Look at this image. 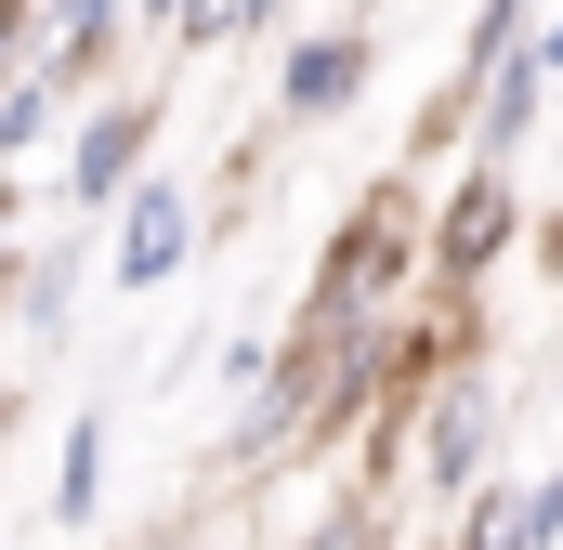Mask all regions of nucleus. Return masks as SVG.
<instances>
[{
    "label": "nucleus",
    "mask_w": 563,
    "mask_h": 550,
    "mask_svg": "<svg viewBox=\"0 0 563 550\" xmlns=\"http://www.w3.org/2000/svg\"><path fill=\"white\" fill-rule=\"evenodd\" d=\"M420 237H432V197L394 170V184H367L341 223H328V250H314V288H301V315L288 328H314V341H354V328H407L420 315Z\"/></svg>",
    "instance_id": "obj_1"
},
{
    "label": "nucleus",
    "mask_w": 563,
    "mask_h": 550,
    "mask_svg": "<svg viewBox=\"0 0 563 550\" xmlns=\"http://www.w3.org/2000/svg\"><path fill=\"white\" fill-rule=\"evenodd\" d=\"M498 432H511L498 367H485V354H472V367H445V381L420 394V419H407V485L445 498V512H472V498L498 485Z\"/></svg>",
    "instance_id": "obj_2"
},
{
    "label": "nucleus",
    "mask_w": 563,
    "mask_h": 550,
    "mask_svg": "<svg viewBox=\"0 0 563 550\" xmlns=\"http://www.w3.org/2000/svg\"><path fill=\"white\" fill-rule=\"evenodd\" d=\"M380 53H394V26H380V13L288 26V40H276V132H328V119H354V106L380 92Z\"/></svg>",
    "instance_id": "obj_3"
},
{
    "label": "nucleus",
    "mask_w": 563,
    "mask_h": 550,
    "mask_svg": "<svg viewBox=\"0 0 563 550\" xmlns=\"http://www.w3.org/2000/svg\"><path fill=\"white\" fill-rule=\"evenodd\" d=\"M511 237H525V184L511 170H459L445 197H432V237H420V288L445 315H472V288L511 263Z\"/></svg>",
    "instance_id": "obj_4"
},
{
    "label": "nucleus",
    "mask_w": 563,
    "mask_h": 550,
    "mask_svg": "<svg viewBox=\"0 0 563 550\" xmlns=\"http://www.w3.org/2000/svg\"><path fill=\"white\" fill-rule=\"evenodd\" d=\"M157 144H170V92H106V106H79V132H66V210L79 223H119L132 210V184L157 170Z\"/></svg>",
    "instance_id": "obj_5"
},
{
    "label": "nucleus",
    "mask_w": 563,
    "mask_h": 550,
    "mask_svg": "<svg viewBox=\"0 0 563 550\" xmlns=\"http://www.w3.org/2000/svg\"><path fill=\"white\" fill-rule=\"evenodd\" d=\"M184 263H197V184L144 170V184H132V210L106 223V288H119V301H157Z\"/></svg>",
    "instance_id": "obj_6"
},
{
    "label": "nucleus",
    "mask_w": 563,
    "mask_h": 550,
    "mask_svg": "<svg viewBox=\"0 0 563 550\" xmlns=\"http://www.w3.org/2000/svg\"><path fill=\"white\" fill-rule=\"evenodd\" d=\"M132 40H144V13H119V0H66V13L26 0V79H53L66 106H92V79H106Z\"/></svg>",
    "instance_id": "obj_7"
},
{
    "label": "nucleus",
    "mask_w": 563,
    "mask_h": 550,
    "mask_svg": "<svg viewBox=\"0 0 563 550\" xmlns=\"http://www.w3.org/2000/svg\"><path fill=\"white\" fill-rule=\"evenodd\" d=\"M445 550H563V459L551 472H498V485L445 525Z\"/></svg>",
    "instance_id": "obj_8"
},
{
    "label": "nucleus",
    "mask_w": 563,
    "mask_h": 550,
    "mask_svg": "<svg viewBox=\"0 0 563 550\" xmlns=\"http://www.w3.org/2000/svg\"><path fill=\"white\" fill-rule=\"evenodd\" d=\"M538 119H551V79H538V53L485 66V79H472V170H511Z\"/></svg>",
    "instance_id": "obj_9"
},
{
    "label": "nucleus",
    "mask_w": 563,
    "mask_h": 550,
    "mask_svg": "<svg viewBox=\"0 0 563 550\" xmlns=\"http://www.w3.org/2000/svg\"><path fill=\"white\" fill-rule=\"evenodd\" d=\"M144 40L157 53H276L288 13L276 0H170V13H144Z\"/></svg>",
    "instance_id": "obj_10"
},
{
    "label": "nucleus",
    "mask_w": 563,
    "mask_h": 550,
    "mask_svg": "<svg viewBox=\"0 0 563 550\" xmlns=\"http://www.w3.org/2000/svg\"><path fill=\"white\" fill-rule=\"evenodd\" d=\"M92 512H106V407H79V419H66V446H53V525L79 538Z\"/></svg>",
    "instance_id": "obj_11"
},
{
    "label": "nucleus",
    "mask_w": 563,
    "mask_h": 550,
    "mask_svg": "<svg viewBox=\"0 0 563 550\" xmlns=\"http://www.w3.org/2000/svg\"><path fill=\"white\" fill-rule=\"evenodd\" d=\"M66 132H79V106L53 79H0V170H26L40 144H66Z\"/></svg>",
    "instance_id": "obj_12"
},
{
    "label": "nucleus",
    "mask_w": 563,
    "mask_h": 550,
    "mask_svg": "<svg viewBox=\"0 0 563 550\" xmlns=\"http://www.w3.org/2000/svg\"><path fill=\"white\" fill-rule=\"evenodd\" d=\"M66 315H79V250H26V275H13V328H26V341H66Z\"/></svg>",
    "instance_id": "obj_13"
},
{
    "label": "nucleus",
    "mask_w": 563,
    "mask_h": 550,
    "mask_svg": "<svg viewBox=\"0 0 563 550\" xmlns=\"http://www.w3.org/2000/svg\"><path fill=\"white\" fill-rule=\"evenodd\" d=\"M288 550H407V538H394V498H380V485H341Z\"/></svg>",
    "instance_id": "obj_14"
},
{
    "label": "nucleus",
    "mask_w": 563,
    "mask_h": 550,
    "mask_svg": "<svg viewBox=\"0 0 563 550\" xmlns=\"http://www.w3.org/2000/svg\"><path fill=\"white\" fill-rule=\"evenodd\" d=\"M472 144V79H445V92H420V119H407V184H420L432 157H459Z\"/></svg>",
    "instance_id": "obj_15"
},
{
    "label": "nucleus",
    "mask_w": 563,
    "mask_h": 550,
    "mask_svg": "<svg viewBox=\"0 0 563 550\" xmlns=\"http://www.w3.org/2000/svg\"><path fill=\"white\" fill-rule=\"evenodd\" d=\"M525 53H538V79H563V13H538V26H525Z\"/></svg>",
    "instance_id": "obj_16"
},
{
    "label": "nucleus",
    "mask_w": 563,
    "mask_h": 550,
    "mask_svg": "<svg viewBox=\"0 0 563 550\" xmlns=\"http://www.w3.org/2000/svg\"><path fill=\"white\" fill-rule=\"evenodd\" d=\"M13 432H26V394H13V381H0V459H13Z\"/></svg>",
    "instance_id": "obj_17"
},
{
    "label": "nucleus",
    "mask_w": 563,
    "mask_h": 550,
    "mask_svg": "<svg viewBox=\"0 0 563 550\" xmlns=\"http://www.w3.org/2000/svg\"><path fill=\"white\" fill-rule=\"evenodd\" d=\"M119 550H197V538H184V525H144V538H119Z\"/></svg>",
    "instance_id": "obj_18"
},
{
    "label": "nucleus",
    "mask_w": 563,
    "mask_h": 550,
    "mask_svg": "<svg viewBox=\"0 0 563 550\" xmlns=\"http://www.w3.org/2000/svg\"><path fill=\"white\" fill-rule=\"evenodd\" d=\"M407 550H445V538H407Z\"/></svg>",
    "instance_id": "obj_19"
}]
</instances>
